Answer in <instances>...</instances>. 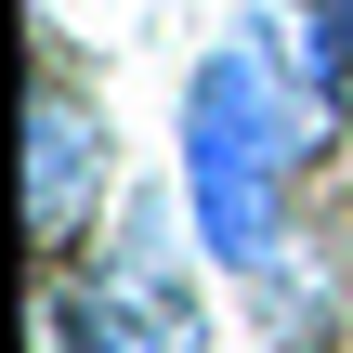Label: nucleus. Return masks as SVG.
Returning a JSON list of instances; mask_svg holds the SVG:
<instances>
[{
	"label": "nucleus",
	"instance_id": "1",
	"mask_svg": "<svg viewBox=\"0 0 353 353\" xmlns=\"http://www.w3.org/2000/svg\"><path fill=\"white\" fill-rule=\"evenodd\" d=\"M314 131L327 118L275 65V39H223L183 79V223H196V249L223 275H275L288 262V196H301Z\"/></svg>",
	"mask_w": 353,
	"mask_h": 353
},
{
	"label": "nucleus",
	"instance_id": "2",
	"mask_svg": "<svg viewBox=\"0 0 353 353\" xmlns=\"http://www.w3.org/2000/svg\"><path fill=\"white\" fill-rule=\"evenodd\" d=\"M39 341H52V353H196V275H183V249H170V210H157V196L118 223V249H105V262H79V275L52 288Z\"/></svg>",
	"mask_w": 353,
	"mask_h": 353
},
{
	"label": "nucleus",
	"instance_id": "3",
	"mask_svg": "<svg viewBox=\"0 0 353 353\" xmlns=\"http://www.w3.org/2000/svg\"><path fill=\"white\" fill-rule=\"evenodd\" d=\"M92 196H105V118H92L65 79H39V92H26V236L65 249V236L92 223Z\"/></svg>",
	"mask_w": 353,
	"mask_h": 353
}]
</instances>
